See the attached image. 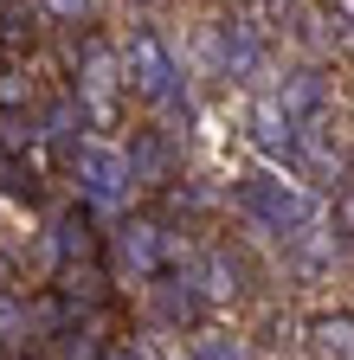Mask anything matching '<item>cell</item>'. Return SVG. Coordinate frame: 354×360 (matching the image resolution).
Instances as JSON below:
<instances>
[{
    "instance_id": "1",
    "label": "cell",
    "mask_w": 354,
    "mask_h": 360,
    "mask_svg": "<svg viewBox=\"0 0 354 360\" xmlns=\"http://www.w3.org/2000/svg\"><path fill=\"white\" fill-rule=\"evenodd\" d=\"M239 206H245V219H251V225H264V232L284 238V245L303 232V225L329 219V200L309 187V180L277 174V167H251V174L239 180Z\"/></svg>"
},
{
    "instance_id": "2",
    "label": "cell",
    "mask_w": 354,
    "mask_h": 360,
    "mask_svg": "<svg viewBox=\"0 0 354 360\" xmlns=\"http://www.w3.org/2000/svg\"><path fill=\"white\" fill-rule=\"evenodd\" d=\"M116 52H122V90H136L142 103L167 110V103L187 97V65H181V52H174L155 26H136Z\"/></svg>"
},
{
    "instance_id": "3",
    "label": "cell",
    "mask_w": 354,
    "mask_h": 360,
    "mask_svg": "<svg viewBox=\"0 0 354 360\" xmlns=\"http://www.w3.org/2000/svg\"><path fill=\"white\" fill-rule=\"evenodd\" d=\"M71 174H77V193L91 212H122L136 200V174H129V148L122 142H103V135H84L77 155H71Z\"/></svg>"
},
{
    "instance_id": "4",
    "label": "cell",
    "mask_w": 354,
    "mask_h": 360,
    "mask_svg": "<svg viewBox=\"0 0 354 360\" xmlns=\"http://www.w3.org/2000/svg\"><path fill=\"white\" fill-rule=\"evenodd\" d=\"M110 270H116V283H155L161 270H167V232L155 219H116V232H110Z\"/></svg>"
},
{
    "instance_id": "5",
    "label": "cell",
    "mask_w": 354,
    "mask_h": 360,
    "mask_svg": "<svg viewBox=\"0 0 354 360\" xmlns=\"http://www.w3.org/2000/svg\"><path fill=\"white\" fill-rule=\"evenodd\" d=\"M116 90H122V52L110 39H84V58H77V103L84 116H110L116 110Z\"/></svg>"
},
{
    "instance_id": "6",
    "label": "cell",
    "mask_w": 354,
    "mask_h": 360,
    "mask_svg": "<svg viewBox=\"0 0 354 360\" xmlns=\"http://www.w3.org/2000/svg\"><path fill=\"white\" fill-rule=\"evenodd\" d=\"M142 296H148V309H155V322H161V335H194L200 322H206V296L187 283V270H161L155 283H142Z\"/></svg>"
},
{
    "instance_id": "7",
    "label": "cell",
    "mask_w": 354,
    "mask_h": 360,
    "mask_svg": "<svg viewBox=\"0 0 354 360\" xmlns=\"http://www.w3.org/2000/svg\"><path fill=\"white\" fill-rule=\"evenodd\" d=\"M219 77L226 84H258L264 77V32L251 20H219Z\"/></svg>"
},
{
    "instance_id": "8",
    "label": "cell",
    "mask_w": 354,
    "mask_h": 360,
    "mask_svg": "<svg viewBox=\"0 0 354 360\" xmlns=\"http://www.w3.org/2000/svg\"><path fill=\"white\" fill-rule=\"evenodd\" d=\"M271 97L284 103V116H290V122L329 116V77H322L316 65H296V71H284V77L271 84Z\"/></svg>"
},
{
    "instance_id": "9",
    "label": "cell",
    "mask_w": 354,
    "mask_h": 360,
    "mask_svg": "<svg viewBox=\"0 0 354 360\" xmlns=\"http://www.w3.org/2000/svg\"><path fill=\"white\" fill-rule=\"evenodd\" d=\"M181 270H187V283L206 296V309L213 302H232L245 283H239V257L226 251V245H213V251H200V257H181Z\"/></svg>"
},
{
    "instance_id": "10",
    "label": "cell",
    "mask_w": 354,
    "mask_h": 360,
    "mask_svg": "<svg viewBox=\"0 0 354 360\" xmlns=\"http://www.w3.org/2000/svg\"><path fill=\"white\" fill-rule=\"evenodd\" d=\"M303 354L309 360H354V309H316L303 322Z\"/></svg>"
},
{
    "instance_id": "11",
    "label": "cell",
    "mask_w": 354,
    "mask_h": 360,
    "mask_svg": "<svg viewBox=\"0 0 354 360\" xmlns=\"http://www.w3.org/2000/svg\"><path fill=\"white\" fill-rule=\"evenodd\" d=\"M129 174H136V187H167V180H181V155L161 129H142L129 135Z\"/></svg>"
},
{
    "instance_id": "12",
    "label": "cell",
    "mask_w": 354,
    "mask_h": 360,
    "mask_svg": "<svg viewBox=\"0 0 354 360\" xmlns=\"http://www.w3.org/2000/svg\"><path fill=\"white\" fill-rule=\"evenodd\" d=\"M97 257V232H91V212H58L52 219V232H46V264L65 270V264H91Z\"/></svg>"
},
{
    "instance_id": "13",
    "label": "cell",
    "mask_w": 354,
    "mask_h": 360,
    "mask_svg": "<svg viewBox=\"0 0 354 360\" xmlns=\"http://www.w3.org/2000/svg\"><path fill=\"white\" fill-rule=\"evenodd\" d=\"M245 122H251V142H258L264 155H284L290 135H296V122L284 116V103L271 97V90H258V97H251V116H245Z\"/></svg>"
},
{
    "instance_id": "14",
    "label": "cell",
    "mask_w": 354,
    "mask_h": 360,
    "mask_svg": "<svg viewBox=\"0 0 354 360\" xmlns=\"http://www.w3.org/2000/svg\"><path fill=\"white\" fill-rule=\"evenodd\" d=\"M84 103L77 97H58L46 116H39V142H46V148H58V155H77V142H84Z\"/></svg>"
},
{
    "instance_id": "15",
    "label": "cell",
    "mask_w": 354,
    "mask_h": 360,
    "mask_svg": "<svg viewBox=\"0 0 354 360\" xmlns=\"http://www.w3.org/2000/svg\"><path fill=\"white\" fill-rule=\"evenodd\" d=\"M58 296L77 309V315H91L103 302V277H97V264H65L58 270Z\"/></svg>"
},
{
    "instance_id": "16",
    "label": "cell",
    "mask_w": 354,
    "mask_h": 360,
    "mask_svg": "<svg viewBox=\"0 0 354 360\" xmlns=\"http://www.w3.org/2000/svg\"><path fill=\"white\" fill-rule=\"evenodd\" d=\"M84 328V315L52 290V296H32V335H52V341H65V335H77Z\"/></svg>"
},
{
    "instance_id": "17",
    "label": "cell",
    "mask_w": 354,
    "mask_h": 360,
    "mask_svg": "<svg viewBox=\"0 0 354 360\" xmlns=\"http://www.w3.org/2000/svg\"><path fill=\"white\" fill-rule=\"evenodd\" d=\"M26 341H32V296L0 290V347H7V354H20Z\"/></svg>"
},
{
    "instance_id": "18",
    "label": "cell",
    "mask_w": 354,
    "mask_h": 360,
    "mask_svg": "<svg viewBox=\"0 0 354 360\" xmlns=\"http://www.w3.org/2000/svg\"><path fill=\"white\" fill-rule=\"evenodd\" d=\"M187 360H251V347H245V335H226V328H194Z\"/></svg>"
},
{
    "instance_id": "19",
    "label": "cell",
    "mask_w": 354,
    "mask_h": 360,
    "mask_svg": "<svg viewBox=\"0 0 354 360\" xmlns=\"http://www.w3.org/2000/svg\"><path fill=\"white\" fill-rule=\"evenodd\" d=\"M26 103H32V77L7 65V71H0V110H7V116H20Z\"/></svg>"
},
{
    "instance_id": "20",
    "label": "cell",
    "mask_w": 354,
    "mask_h": 360,
    "mask_svg": "<svg viewBox=\"0 0 354 360\" xmlns=\"http://www.w3.org/2000/svg\"><path fill=\"white\" fill-rule=\"evenodd\" d=\"M91 7H97V0H39V13H46L52 26H84Z\"/></svg>"
},
{
    "instance_id": "21",
    "label": "cell",
    "mask_w": 354,
    "mask_h": 360,
    "mask_svg": "<svg viewBox=\"0 0 354 360\" xmlns=\"http://www.w3.org/2000/svg\"><path fill=\"white\" fill-rule=\"evenodd\" d=\"M329 225H335L341 238H354V174H348L341 187H335V206H329Z\"/></svg>"
},
{
    "instance_id": "22",
    "label": "cell",
    "mask_w": 354,
    "mask_h": 360,
    "mask_svg": "<svg viewBox=\"0 0 354 360\" xmlns=\"http://www.w3.org/2000/svg\"><path fill=\"white\" fill-rule=\"evenodd\" d=\"M65 360H103V341L77 328V335H65Z\"/></svg>"
},
{
    "instance_id": "23",
    "label": "cell",
    "mask_w": 354,
    "mask_h": 360,
    "mask_svg": "<svg viewBox=\"0 0 354 360\" xmlns=\"http://www.w3.org/2000/svg\"><path fill=\"white\" fill-rule=\"evenodd\" d=\"M329 20H341V26H354V0H335V13Z\"/></svg>"
},
{
    "instance_id": "24",
    "label": "cell",
    "mask_w": 354,
    "mask_h": 360,
    "mask_svg": "<svg viewBox=\"0 0 354 360\" xmlns=\"http://www.w3.org/2000/svg\"><path fill=\"white\" fill-rule=\"evenodd\" d=\"M0 360H13V354H7V347H0Z\"/></svg>"
}]
</instances>
